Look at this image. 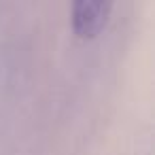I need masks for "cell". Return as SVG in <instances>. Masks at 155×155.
Wrapping results in <instances>:
<instances>
[{
  "instance_id": "obj_1",
  "label": "cell",
  "mask_w": 155,
  "mask_h": 155,
  "mask_svg": "<svg viewBox=\"0 0 155 155\" xmlns=\"http://www.w3.org/2000/svg\"><path fill=\"white\" fill-rule=\"evenodd\" d=\"M113 5L110 2H89L81 0L72 7V30L79 38L89 41L100 34V30L106 26Z\"/></svg>"
}]
</instances>
